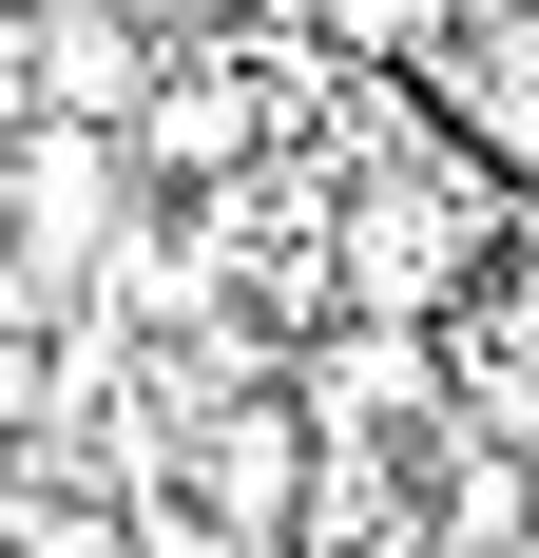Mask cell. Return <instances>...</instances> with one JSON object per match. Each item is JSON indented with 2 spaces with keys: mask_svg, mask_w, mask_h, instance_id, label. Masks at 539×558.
<instances>
[{
  "mask_svg": "<svg viewBox=\"0 0 539 558\" xmlns=\"http://www.w3.org/2000/svg\"><path fill=\"white\" fill-rule=\"evenodd\" d=\"M155 231V193H135V155L116 135H77V116H0V251L58 289V308H97V270Z\"/></svg>",
  "mask_w": 539,
  "mask_h": 558,
  "instance_id": "1",
  "label": "cell"
},
{
  "mask_svg": "<svg viewBox=\"0 0 539 558\" xmlns=\"http://www.w3.org/2000/svg\"><path fill=\"white\" fill-rule=\"evenodd\" d=\"M0 558H135V520H116L97 482H58V501H20V520H0Z\"/></svg>",
  "mask_w": 539,
  "mask_h": 558,
  "instance_id": "2",
  "label": "cell"
}]
</instances>
